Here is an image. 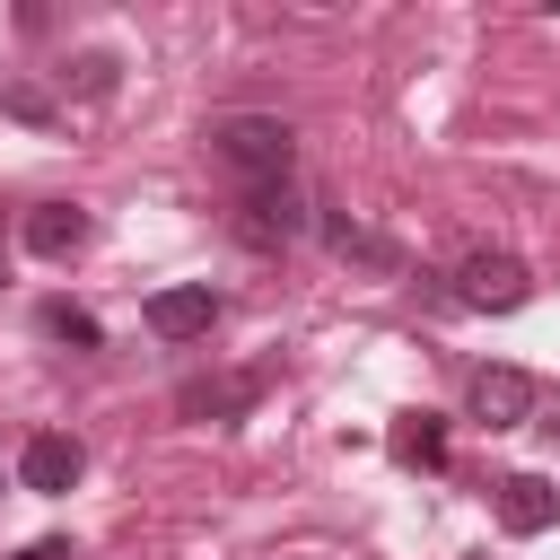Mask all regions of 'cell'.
Returning <instances> with one entry per match:
<instances>
[{"mask_svg":"<svg viewBox=\"0 0 560 560\" xmlns=\"http://www.w3.org/2000/svg\"><path fill=\"white\" fill-rule=\"evenodd\" d=\"M490 508H499V534H516V542H534V534L560 525V490H551L542 472H508V481L490 490Z\"/></svg>","mask_w":560,"mask_h":560,"instance_id":"5","label":"cell"},{"mask_svg":"<svg viewBox=\"0 0 560 560\" xmlns=\"http://www.w3.org/2000/svg\"><path fill=\"white\" fill-rule=\"evenodd\" d=\"M79 245H88V210H79V201H35V210H26V254L70 262Z\"/></svg>","mask_w":560,"mask_h":560,"instance_id":"10","label":"cell"},{"mask_svg":"<svg viewBox=\"0 0 560 560\" xmlns=\"http://www.w3.org/2000/svg\"><path fill=\"white\" fill-rule=\"evenodd\" d=\"M61 79H70V96H88V105H96V96H114L122 61H114V52H70V70H61Z\"/></svg>","mask_w":560,"mask_h":560,"instance_id":"13","label":"cell"},{"mask_svg":"<svg viewBox=\"0 0 560 560\" xmlns=\"http://www.w3.org/2000/svg\"><path fill=\"white\" fill-rule=\"evenodd\" d=\"M534 298V271L508 254V245H472L455 254V306H481V315H516Z\"/></svg>","mask_w":560,"mask_h":560,"instance_id":"2","label":"cell"},{"mask_svg":"<svg viewBox=\"0 0 560 560\" xmlns=\"http://www.w3.org/2000/svg\"><path fill=\"white\" fill-rule=\"evenodd\" d=\"M394 464L438 472V464H446V420H438V411H402V420H394Z\"/></svg>","mask_w":560,"mask_h":560,"instance_id":"11","label":"cell"},{"mask_svg":"<svg viewBox=\"0 0 560 560\" xmlns=\"http://www.w3.org/2000/svg\"><path fill=\"white\" fill-rule=\"evenodd\" d=\"M210 149L245 184H289V166H298V131L280 114H228V122H210Z\"/></svg>","mask_w":560,"mask_h":560,"instance_id":"1","label":"cell"},{"mask_svg":"<svg viewBox=\"0 0 560 560\" xmlns=\"http://www.w3.org/2000/svg\"><path fill=\"white\" fill-rule=\"evenodd\" d=\"M140 315H149V332H158V341H192V332H210L219 289H210V280H184V289H158Z\"/></svg>","mask_w":560,"mask_h":560,"instance_id":"8","label":"cell"},{"mask_svg":"<svg viewBox=\"0 0 560 560\" xmlns=\"http://www.w3.org/2000/svg\"><path fill=\"white\" fill-rule=\"evenodd\" d=\"M35 324H44L52 341H70V350H96V341H105V332H96V315H88V306H70V298H44V315H35Z\"/></svg>","mask_w":560,"mask_h":560,"instance_id":"12","label":"cell"},{"mask_svg":"<svg viewBox=\"0 0 560 560\" xmlns=\"http://www.w3.org/2000/svg\"><path fill=\"white\" fill-rule=\"evenodd\" d=\"M254 245H289L298 228H306V210H298V192L289 184H245V219H236Z\"/></svg>","mask_w":560,"mask_h":560,"instance_id":"9","label":"cell"},{"mask_svg":"<svg viewBox=\"0 0 560 560\" xmlns=\"http://www.w3.org/2000/svg\"><path fill=\"white\" fill-rule=\"evenodd\" d=\"M271 394L262 368H228V376H184L175 385V420H245L254 402Z\"/></svg>","mask_w":560,"mask_h":560,"instance_id":"3","label":"cell"},{"mask_svg":"<svg viewBox=\"0 0 560 560\" xmlns=\"http://www.w3.org/2000/svg\"><path fill=\"white\" fill-rule=\"evenodd\" d=\"M0 105H9L18 122H52V96H44L35 79H9V88H0Z\"/></svg>","mask_w":560,"mask_h":560,"instance_id":"14","label":"cell"},{"mask_svg":"<svg viewBox=\"0 0 560 560\" xmlns=\"http://www.w3.org/2000/svg\"><path fill=\"white\" fill-rule=\"evenodd\" d=\"M18 560H70V542H35V551H18Z\"/></svg>","mask_w":560,"mask_h":560,"instance_id":"15","label":"cell"},{"mask_svg":"<svg viewBox=\"0 0 560 560\" xmlns=\"http://www.w3.org/2000/svg\"><path fill=\"white\" fill-rule=\"evenodd\" d=\"M324 245H332L341 262H359V271H376V280H402V271H411V254H402L394 236H376V228H359L350 210H324Z\"/></svg>","mask_w":560,"mask_h":560,"instance_id":"6","label":"cell"},{"mask_svg":"<svg viewBox=\"0 0 560 560\" xmlns=\"http://www.w3.org/2000/svg\"><path fill=\"white\" fill-rule=\"evenodd\" d=\"M79 472H88V446H79V438H61V429H35V438H26V455H18V481H26V490H44V499H61Z\"/></svg>","mask_w":560,"mask_h":560,"instance_id":"7","label":"cell"},{"mask_svg":"<svg viewBox=\"0 0 560 560\" xmlns=\"http://www.w3.org/2000/svg\"><path fill=\"white\" fill-rule=\"evenodd\" d=\"M464 402H472V420H481V429H525V420L542 411V385H534L525 368H472Z\"/></svg>","mask_w":560,"mask_h":560,"instance_id":"4","label":"cell"}]
</instances>
